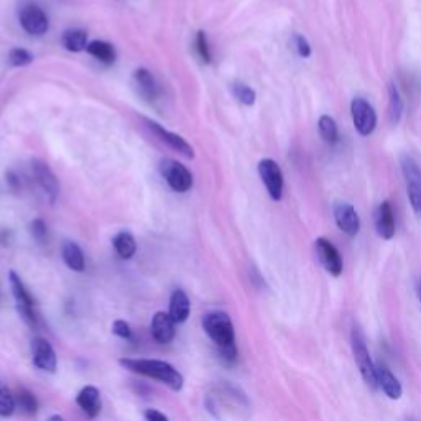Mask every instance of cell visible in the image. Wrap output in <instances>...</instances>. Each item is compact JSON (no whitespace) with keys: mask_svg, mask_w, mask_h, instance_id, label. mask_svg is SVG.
Here are the masks:
<instances>
[{"mask_svg":"<svg viewBox=\"0 0 421 421\" xmlns=\"http://www.w3.org/2000/svg\"><path fill=\"white\" fill-rule=\"evenodd\" d=\"M119 364L133 374H140L155 379L170 387L173 392H180L185 385V379L171 364L158 359H129L124 357Z\"/></svg>","mask_w":421,"mask_h":421,"instance_id":"7a4b0ae2","label":"cell"},{"mask_svg":"<svg viewBox=\"0 0 421 421\" xmlns=\"http://www.w3.org/2000/svg\"><path fill=\"white\" fill-rule=\"evenodd\" d=\"M32 170L35 180H37L38 186L43 189V193L46 194L51 203H55L59 194V185L55 173L51 171V168L45 162H40V160H35L32 163Z\"/></svg>","mask_w":421,"mask_h":421,"instance_id":"4fadbf2b","label":"cell"},{"mask_svg":"<svg viewBox=\"0 0 421 421\" xmlns=\"http://www.w3.org/2000/svg\"><path fill=\"white\" fill-rule=\"evenodd\" d=\"M389 120L392 125H398L403 115V99L395 82H389Z\"/></svg>","mask_w":421,"mask_h":421,"instance_id":"7402d4cb","label":"cell"},{"mask_svg":"<svg viewBox=\"0 0 421 421\" xmlns=\"http://www.w3.org/2000/svg\"><path fill=\"white\" fill-rule=\"evenodd\" d=\"M63 45L68 51H73V53H79V51L86 50L88 48V32L81 28H73L64 32L63 35Z\"/></svg>","mask_w":421,"mask_h":421,"instance_id":"cb8c5ba5","label":"cell"},{"mask_svg":"<svg viewBox=\"0 0 421 421\" xmlns=\"http://www.w3.org/2000/svg\"><path fill=\"white\" fill-rule=\"evenodd\" d=\"M133 79H135V84L138 88V93H140L143 97L147 99H153L158 94V84H156L153 75L147 69H137L135 75H133Z\"/></svg>","mask_w":421,"mask_h":421,"instance_id":"44dd1931","label":"cell"},{"mask_svg":"<svg viewBox=\"0 0 421 421\" xmlns=\"http://www.w3.org/2000/svg\"><path fill=\"white\" fill-rule=\"evenodd\" d=\"M350 344H353L354 359L360 371V375H362L364 382H366L368 387H371L372 390H375L377 387H379V384H377V366L371 357V353H368L366 336H364L362 329H360L357 324L353 328V334H350Z\"/></svg>","mask_w":421,"mask_h":421,"instance_id":"3957f363","label":"cell"},{"mask_svg":"<svg viewBox=\"0 0 421 421\" xmlns=\"http://www.w3.org/2000/svg\"><path fill=\"white\" fill-rule=\"evenodd\" d=\"M48 421H64V418L59 415H53V416H50V418H48Z\"/></svg>","mask_w":421,"mask_h":421,"instance_id":"d590c367","label":"cell"},{"mask_svg":"<svg viewBox=\"0 0 421 421\" xmlns=\"http://www.w3.org/2000/svg\"><path fill=\"white\" fill-rule=\"evenodd\" d=\"M316 245V254H318V259L321 262V265L324 267V270L328 273H331L333 277H339L342 273V257L339 254V250L334 247V244L328 238L319 237L316 238L315 242Z\"/></svg>","mask_w":421,"mask_h":421,"instance_id":"9c48e42d","label":"cell"},{"mask_svg":"<svg viewBox=\"0 0 421 421\" xmlns=\"http://www.w3.org/2000/svg\"><path fill=\"white\" fill-rule=\"evenodd\" d=\"M145 421H168V416L163 415L162 411L149 408V410L145 411Z\"/></svg>","mask_w":421,"mask_h":421,"instance_id":"e575fe53","label":"cell"},{"mask_svg":"<svg viewBox=\"0 0 421 421\" xmlns=\"http://www.w3.org/2000/svg\"><path fill=\"white\" fill-rule=\"evenodd\" d=\"M259 175L273 201H280L283 196V173L280 165L272 158L260 160Z\"/></svg>","mask_w":421,"mask_h":421,"instance_id":"ba28073f","label":"cell"},{"mask_svg":"<svg viewBox=\"0 0 421 421\" xmlns=\"http://www.w3.org/2000/svg\"><path fill=\"white\" fill-rule=\"evenodd\" d=\"M377 384H379L382 392L387 395L389 398H392V400H398L402 397V384L385 366L377 367Z\"/></svg>","mask_w":421,"mask_h":421,"instance_id":"ac0fdd59","label":"cell"},{"mask_svg":"<svg viewBox=\"0 0 421 421\" xmlns=\"http://www.w3.org/2000/svg\"><path fill=\"white\" fill-rule=\"evenodd\" d=\"M32 359H33V366L40 368L43 372H50V374H53L56 371V364H58L56 353L53 346H51L46 339H43V337H35L32 341Z\"/></svg>","mask_w":421,"mask_h":421,"instance_id":"30bf717a","label":"cell"},{"mask_svg":"<svg viewBox=\"0 0 421 421\" xmlns=\"http://www.w3.org/2000/svg\"><path fill=\"white\" fill-rule=\"evenodd\" d=\"M318 129L321 137L324 138V142L328 143H337L339 142V130H337V124L336 120L333 119L331 115H321L319 117V122H318Z\"/></svg>","mask_w":421,"mask_h":421,"instance_id":"484cf974","label":"cell"},{"mask_svg":"<svg viewBox=\"0 0 421 421\" xmlns=\"http://www.w3.org/2000/svg\"><path fill=\"white\" fill-rule=\"evenodd\" d=\"M334 221L337 227L349 237H355L360 231V219L357 211L349 203L334 204Z\"/></svg>","mask_w":421,"mask_h":421,"instance_id":"7c38bea8","label":"cell"},{"mask_svg":"<svg viewBox=\"0 0 421 421\" xmlns=\"http://www.w3.org/2000/svg\"><path fill=\"white\" fill-rule=\"evenodd\" d=\"M8 59L14 66H27L33 62V55L30 53L25 48H14V50L8 53Z\"/></svg>","mask_w":421,"mask_h":421,"instance_id":"f546056e","label":"cell"},{"mask_svg":"<svg viewBox=\"0 0 421 421\" xmlns=\"http://www.w3.org/2000/svg\"><path fill=\"white\" fill-rule=\"evenodd\" d=\"M17 405H19L21 410L25 411L27 415H35L38 410V400L37 397L30 392L27 389H20L19 392H17V398H15Z\"/></svg>","mask_w":421,"mask_h":421,"instance_id":"4316f807","label":"cell"},{"mask_svg":"<svg viewBox=\"0 0 421 421\" xmlns=\"http://www.w3.org/2000/svg\"><path fill=\"white\" fill-rule=\"evenodd\" d=\"M112 244H114V249L120 259H132L137 252V242L130 232H119L112 241Z\"/></svg>","mask_w":421,"mask_h":421,"instance_id":"d4e9b609","label":"cell"},{"mask_svg":"<svg viewBox=\"0 0 421 421\" xmlns=\"http://www.w3.org/2000/svg\"><path fill=\"white\" fill-rule=\"evenodd\" d=\"M175 324L176 323L171 319V316L168 312L158 311L153 316V319H151V336L160 344H170L176 336Z\"/></svg>","mask_w":421,"mask_h":421,"instance_id":"9a60e30c","label":"cell"},{"mask_svg":"<svg viewBox=\"0 0 421 421\" xmlns=\"http://www.w3.org/2000/svg\"><path fill=\"white\" fill-rule=\"evenodd\" d=\"M160 170H162V175L167 180V183L170 185V188L176 193H186V191L193 188V175L180 162L165 158L160 163Z\"/></svg>","mask_w":421,"mask_h":421,"instance_id":"52a82bcc","label":"cell"},{"mask_svg":"<svg viewBox=\"0 0 421 421\" xmlns=\"http://www.w3.org/2000/svg\"><path fill=\"white\" fill-rule=\"evenodd\" d=\"M293 45H294V50H297V55L299 56V58H310L311 56V45L310 41L306 40L303 35H293Z\"/></svg>","mask_w":421,"mask_h":421,"instance_id":"4dcf8cb0","label":"cell"},{"mask_svg":"<svg viewBox=\"0 0 421 421\" xmlns=\"http://www.w3.org/2000/svg\"><path fill=\"white\" fill-rule=\"evenodd\" d=\"M62 254H63L64 263H66L71 270H75V272L84 270V267H86L84 254H82L81 247L77 245L76 242H71V241L64 242Z\"/></svg>","mask_w":421,"mask_h":421,"instance_id":"ffe728a7","label":"cell"},{"mask_svg":"<svg viewBox=\"0 0 421 421\" xmlns=\"http://www.w3.org/2000/svg\"><path fill=\"white\" fill-rule=\"evenodd\" d=\"M196 48H198V53H199V56H201L203 62L209 63L211 62V50H209V43H207V37L204 32L198 33Z\"/></svg>","mask_w":421,"mask_h":421,"instance_id":"1f68e13d","label":"cell"},{"mask_svg":"<svg viewBox=\"0 0 421 421\" xmlns=\"http://www.w3.org/2000/svg\"><path fill=\"white\" fill-rule=\"evenodd\" d=\"M20 24L24 30L35 37H41L50 28V21L45 12L37 6H27L20 12Z\"/></svg>","mask_w":421,"mask_h":421,"instance_id":"8fae6325","label":"cell"},{"mask_svg":"<svg viewBox=\"0 0 421 421\" xmlns=\"http://www.w3.org/2000/svg\"><path fill=\"white\" fill-rule=\"evenodd\" d=\"M147 124H149L151 132H153L155 135L158 137L160 140H162L165 145L168 147V149H171L173 151H178V153L183 155L185 158H193V156H194L193 147H191L183 137L176 135V133H173V132H170V130L163 129L162 125H158L156 122H151V120H147Z\"/></svg>","mask_w":421,"mask_h":421,"instance_id":"5bb4252c","label":"cell"},{"mask_svg":"<svg viewBox=\"0 0 421 421\" xmlns=\"http://www.w3.org/2000/svg\"><path fill=\"white\" fill-rule=\"evenodd\" d=\"M400 168L403 180H405L408 201L411 209L418 218H421V168L410 155L400 156Z\"/></svg>","mask_w":421,"mask_h":421,"instance_id":"277c9868","label":"cell"},{"mask_svg":"<svg viewBox=\"0 0 421 421\" xmlns=\"http://www.w3.org/2000/svg\"><path fill=\"white\" fill-rule=\"evenodd\" d=\"M232 93L236 95L237 101L244 104V106H254L255 99H257L255 91L252 89L250 86L244 84V82H236V84L232 86Z\"/></svg>","mask_w":421,"mask_h":421,"instance_id":"83f0119b","label":"cell"},{"mask_svg":"<svg viewBox=\"0 0 421 421\" xmlns=\"http://www.w3.org/2000/svg\"><path fill=\"white\" fill-rule=\"evenodd\" d=\"M15 406L17 402L14 395L8 392L3 385H0V416H2V418L10 416L15 411Z\"/></svg>","mask_w":421,"mask_h":421,"instance_id":"f1b7e54d","label":"cell"},{"mask_svg":"<svg viewBox=\"0 0 421 421\" xmlns=\"http://www.w3.org/2000/svg\"><path fill=\"white\" fill-rule=\"evenodd\" d=\"M8 281H10L12 294H14L15 306L17 311H19L20 318L24 319L30 328H35L37 326V316H35L33 311L35 303L32 294H30L27 286L24 285V281H21L20 277L17 275L14 270L8 273Z\"/></svg>","mask_w":421,"mask_h":421,"instance_id":"5b68a950","label":"cell"},{"mask_svg":"<svg viewBox=\"0 0 421 421\" xmlns=\"http://www.w3.org/2000/svg\"><path fill=\"white\" fill-rule=\"evenodd\" d=\"M86 51H88L91 56H94L95 59H99V62L104 63V64H112L117 58L115 48L107 41H101V40L91 41L88 48H86Z\"/></svg>","mask_w":421,"mask_h":421,"instance_id":"603a6c76","label":"cell"},{"mask_svg":"<svg viewBox=\"0 0 421 421\" xmlns=\"http://www.w3.org/2000/svg\"><path fill=\"white\" fill-rule=\"evenodd\" d=\"M375 231L379 237L390 241L395 236V214L392 204L389 201H382L375 209Z\"/></svg>","mask_w":421,"mask_h":421,"instance_id":"2e32d148","label":"cell"},{"mask_svg":"<svg viewBox=\"0 0 421 421\" xmlns=\"http://www.w3.org/2000/svg\"><path fill=\"white\" fill-rule=\"evenodd\" d=\"M201 323L211 341L218 346L221 357L227 364H232L237 359V347L231 316L224 311H211L203 316Z\"/></svg>","mask_w":421,"mask_h":421,"instance_id":"6da1fadb","label":"cell"},{"mask_svg":"<svg viewBox=\"0 0 421 421\" xmlns=\"http://www.w3.org/2000/svg\"><path fill=\"white\" fill-rule=\"evenodd\" d=\"M189 311L191 303L188 294H186L183 290H175L170 298V311H168V315L171 316V319L175 321L176 324H180L188 319Z\"/></svg>","mask_w":421,"mask_h":421,"instance_id":"d6986e66","label":"cell"},{"mask_svg":"<svg viewBox=\"0 0 421 421\" xmlns=\"http://www.w3.org/2000/svg\"><path fill=\"white\" fill-rule=\"evenodd\" d=\"M350 114H353L354 127L359 135L368 137L377 127V112L372 104L364 97H354L350 102Z\"/></svg>","mask_w":421,"mask_h":421,"instance_id":"8992f818","label":"cell"},{"mask_svg":"<svg viewBox=\"0 0 421 421\" xmlns=\"http://www.w3.org/2000/svg\"><path fill=\"white\" fill-rule=\"evenodd\" d=\"M30 231H32V236L37 238L38 242H45L48 229H46V224L43 223L41 219H35L33 223L30 224Z\"/></svg>","mask_w":421,"mask_h":421,"instance_id":"836d02e7","label":"cell"},{"mask_svg":"<svg viewBox=\"0 0 421 421\" xmlns=\"http://www.w3.org/2000/svg\"><path fill=\"white\" fill-rule=\"evenodd\" d=\"M76 403L77 406L84 411L86 416L95 418V416L101 413V392H99V389L94 387V385H86V387L81 389V392L77 393Z\"/></svg>","mask_w":421,"mask_h":421,"instance_id":"e0dca14e","label":"cell"},{"mask_svg":"<svg viewBox=\"0 0 421 421\" xmlns=\"http://www.w3.org/2000/svg\"><path fill=\"white\" fill-rule=\"evenodd\" d=\"M112 333H114L115 336L122 337V339H132V329H130V324L127 321L124 319L114 321V324H112Z\"/></svg>","mask_w":421,"mask_h":421,"instance_id":"d6a6232c","label":"cell"}]
</instances>
